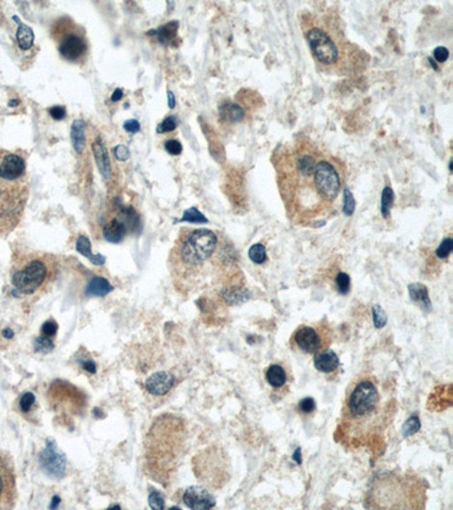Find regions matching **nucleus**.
<instances>
[{
	"label": "nucleus",
	"instance_id": "nucleus-1",
	"mask_svg": "<svg viewBox=\"0 0 453 510\" xmlns=\"http://www.w3.org/2000/svg\"><path fill=\"white\" fill-rule=\"evenodd\" d=\"M280 196L289 220L309 226L337 211L346 169L309 137L277 146L272 156Z\"/></svg>",
	"mask_w": 453,
	"mask_h": 510
},
{
	"label": "nucleus",
	"instance_id": "nucleus-2",
	"mask_svg": "<svg viewBox=\"0 0 453 510\" xmlns=\"http://www.w3.org/2000/svg\"><path fill=\"white\" fill-rule=\"evenodd\" d=\"M169 270L177 291L195 293L235 267L231 245L220 234L209 229L180 230L169 253Z\"/></svg>",
	"mask_w": 453,
	"mask_h": 510
},
{
	"label": "nucleus",
	"instance_id": "nucleus-3",
	"mask_svg": "<svg viewBox=\"0 0 453 510\" xmlns=\"http://www.w3.org/2000/svg\"><path fill=\"white\" fill-rule=\"evenodd\" d=\"M302 28L316 65L327 73L348 74L353 64V47L347 41L334 17L308 13Z\"/></svg>",
	"mask_w": 453,
	"mask_h": 510
},
{
	"label": "nucleus",
	"instance_id": "nucleus-4",
	"mask_svg": "<svg viewBox=\"0 0 453 510\" xmlns=\"http://www.w3.org/2000/svg\"><path fill=\"white\" fill-rule=\"evenodd\" d=\"M390 401H383L374 377L364 376L352 381L342 410L343 430L353 439L370 436L383 427Z\"/></svg>",
	"mask_w": 453,
	"mask_h": 510
},
{
	"label": "nucleus",
	"instance_id": "nucleus-5",
	"mask_svg": "<svg viewBox=\"0 0 453 510\" xmlns=\"http://www.w3.org/2000/svg\"><path fill=\"white\" fill-rule=\"evenodd\" d=\"M185 429L178 417L162 415L158 417L146 435V467L154 480L169 483L170 475L182 456Z\"/></svg>",
	"mask_w": 453,
	"mask_h": 510
},
{
	"label": "nucleus",
	"instance_id": "nucleus-6",
	"mask_svg": "<svg viewBox=\"0 0 453 510\" xmlns=\"http://www.w3.org/2000/svg\"><path fill=\"white\" fill-rule=\"evenodd\" d=\"M59 272L54 255L40 252H25L14 259L10 280L22 296H40L53 285Z\"/></svg>",
	"mask_w": 453,
	"mask_h": 510
},
{
	"label": "nucleus",
	"instance_id": "nucleus-7",
	"mask_svg": "<svg viewBox=\"0 0 453 510\" xmlns=\"http://www.w3.org/2000/svg\"><path fill=\"white\" fill-rule=\"evenodd\" d=\"M51 36L60 56L73 64H84L89 54L86 32L69 17H60L51 25Z\"/></svg>",
	"mask_w": 453,
	"mask_h": 510
},
{
	"label": "nucleus",
	"instance_id": "nucleus-8",
	"mask_svg": "<svg viewBox=\"0 0 453 510\" xmlns=\"http://www.w3.org/2000/svg\"><path fill=\"white\" fill-rule=\"evenodd\" d=\"M28 199L27 179H0V236L12 233L23 218Z\"/></svg>",
	"mask_w": 453,
	"mask_h": 510
},
{
	"label": "nucleus",
	"instance_id": "nucleus-9",
	"mask_svg": "<svg viewBox=\"0 0 453 510\" xmlns=\"http://www.w3.org/2000/svg\"><path fill=\"white\" fill-rule=\"evenodd\" d=\"M48 399L52 408L61 417L73 418L82 415L86 406L85 395L66 381H54L51 384Z\"/></svg>",
	"mask_w": 453,
	"mask_h": 510
},
{
	"label": "nucleus",
	"instance_id": "nucleus-10",
	"mask_svg": "<svg viewBox=\"0 0 453 510\" xmlns=\"http://www.w3.org/2000/svg\"><path fill=\"white\" fill-rule=\"evenodd\" d=\"M140 215L133 208L120 207L103 226V236L110 243H120L127 235L140 230Z\"/></svg>",
	"mask_w": 453,
	"mask_h": 510
},
{
	"label": "nucleus",
	"instance_id": "nucleus-11",
	"mask_svg": "<svg viewBox=\"0 0 453 510\" xmlns=\"http://www.w3.org/2000/svg\"><path fill=\"white\" fill-rule=\"evenodd\" d=\"M331 339L330 329L324 324L301 325L292 335V343L305 354H316L327 349Z\"/></svg>",
	"mask_w": 453,
	"mask_h": 510
},
{
	"label": "nucleus",
	"instance_id": "nucleus-12",
	"mask_svg": "<svg viewBox=\"0 0 453 510\" xmlns=\"http://www.w3.org/2000/svg\"><path fill=\"white\" fill-rule=\"evenodd\" d=\"M16 500V474L9 454L0 451V509H12Z\"/></svg>",
	"mask_w": 453,
	"mask_h": 510
},
{
	"label": "nucleus",
	"instance_id": "nucleus-13",
	"mask_svg": "<svg viewBox=\"0 0 453 510\" xmlns=\"http://www.w3.org/2000/svg\"><path fill=\"white\" fill-rule=\"evenodd\" d=\"M0 179L17 182L26 178V164L21 156L0 151Z\"/></svg>",
	"mask_w": 453,
	"mask_h": 510
},
{
	"label": "nucleus",
	"instance_id": "nucleus-14",
	"mask_svg": "<svg viewBox=\"0 0 453 510\" xmlns=\"http://www.w3.org/2000/svg\"><path fill=\"white\" fill-rule=\"evenodd\" d=\"M40 465L47 475L53 479H63L66 472V458L58 451L53 443L49 442L40 454Z\"/></svg>",
	"mask_w": 453,
	"mask_h": 510
},
{
	"label": "nucleus",
	"instance_id": "nucleus-15",
	"mask_svg": "<svg viewBox=\"0 0 453 510\" xmlns=\"http://www.w3.org/2000/svg\"><path fill=\"white\" fill-rule=\"evenodd\" d=\"M182 500L191 509H211L215 506L213 495L201 486L188 487L182 495Z\"/></svg>",
	"mask_w": 453,
	"mask_h": 510
},
{
	"label": "nucleus",
	"instance_id": "nucleus-16",
	"mask_svg": "<svg viewBox=\"0 0 453 510\" xmlns=\"http://www.w3.org/2000/svg\"><path fill=\"white\" fill-rule=\"evenodd\" d=\"M175 381V376L169 372H156L146 380L145 388L152 395L163 396L173 389Z\"/></svg>",
	"mask_w": 453,
	"mask_h": 510
},
{
	"label": "nucleus",
	"instance_id": "nucleus-17",
	"mask_svg": "<svg viewBox=\"0 0 453 510\" xmlns=\"http://www.w3.org/2000/svg\"><path fill=\"white\" fill-rule=\"evenodd\" d=\"M314 365H315L317 371L322 373H331L339 368L340 361L338 355L333 350L325 349L319 351L314 356Z\"/></svg>",
	"mask_w": 453,
	"mask_h": 510
},
{
	"label": "nucleus",
	"instance_id": "nucleus-18",
	"mask_svg": "<svg viewBox=\"0 0 453 510\" xmlns=\"http://www.w3.org/2000/svg\"><path fill=\"white\" fill-rule=\"evenodd\" d=\"M222 297L228 305H239L251 298L250 292L238 285H231L222 291Z\"/></svg>",
	"mask_w": 453,
	"mask_h": 510
},
{
	"label": "nucleus",
	"instance_id": "nucleus-19",
	"mask_svg": "<svg viewBox=\"0 0 453 510\" xmlns=\"http://www.w3.org/2000/svg\"><path fill=\"white\" fill-rule=\"evenodd\" d=\"M408 291L410 298L415 303H417L425 311L432 310V303H430L428 289H427L426 286L419 284V282H414V284L408 286Z\"/></svg>",
	"mask_w": 453,
	"mask_h": 510
},
{
	"label": "nucleus",
	"instance_id": "nucleus-20",
	"mask_svg": "<svg viewBox=\"0 0 453 510\" xmlns=\"http://www.w3.org/2000/svg\"><path fill=\"white\" fill-rule=\"evenodd\" d=\"M112 289L113 287L107 279L102 277H94L87 282L85 293L87 296L103 297L112 292Z\"/></svg>",
	"mask_w": 453,
	"mask_h": 510
},
{
	"label": "nucleus",
	"instance_id": "nucleus-21",
	"mask_svg": "<svg viewBox=\"0 0 453 510\" xmlns=\"http://www.w3.org/2000/svg\"><path fill=\"white\" fill-rule=\"evenodd\" d=\"M265 377L270 386L276 389L282 388L287 383L286 370L280 364L270 365L268 371L265 373Z\"/></svg>",
	"mask_w": 453,
	"mask_h": 510
},
{
	"label": "nucleus",
	"instance_id": "nucleus-22",
	"mask_svg": "<svg viewBox=\"0 0 453 510\" xmlns=\"http://www.w3.org/2000/svg\"><path fill=\"white\" fill-rule=\"evenodd\" d=\"M76 249H77V252L81 253L83 256L89 259L93 264H96V266H102V264H104L105 262L104 256H102L100 254H93L89 238L83 236V235L78 237L77 243H76Z\"/></svg>",
	"mask_w": 453,
	"mask_h": 510
},
{
	"label": "nucleus",
	"instance_id": "nucleus-23",
	"mask_svg": "<svg viewBox=\"0 0 453 510\" xmlns=\"http://www.w3.org/2000/svg\"><path fill=\"white\" fill-rule=\"evenodd\" d=\"M221 118L228 123H237L244 119L245 110L236 104H226L220 110Z\"/></svg>",
	"mask_w": 453,
	"mask_h": 510
},
{
	"label": "nucleus",
	"instance_id": "nucleus-24",
	"mask_svg": "<svg viewBox=\"0 0 453 510\" xmlns=\"http://www.w3.org/2000/svg\"><path fill=\"white\" fill-rule=\"evenodd\" d=\"M16 39H17L18 46H20L22 49L27 50L33 46V42H34V34H33V31L31 30V27H28L27 25L18 22Z\"/></svg>",
	"mask_w": 453,
	"mask_h": 510
},
{
	"label": "nucleus",
	"instance_id": "nucleus-25",
	"mask_svg": "<svg viewBox=\"0 0 453 510\" xmlns=\"http://www.w3.org/2000/svg\"><path fill=\"white\" fill-rule=\"evenodd\" d=\"M72 139L76 151L81 152L84 145H85V134H84V126L82 122H76L73 125Z\"/></svg>",
	"mask_w": 453,
	"mask_h": 510
},
{
	"label": "nucleus",
	"instance_id": "nucleus-26",
	"mask_svg": "<svg viewBox=\"0 0 453 510\" xmlns=\"http://www.w3.org/2000/svg\"><path fill=\"white\" fill-rule=\"evenodd\" d=\"M421 427H422V423H421V420H419V417L416 415L410 416L403 425V435L405 436V438H407V436L414 435L419 430H421Z\"/></svg>",
	"mask_w": 453,
	"mask_h": 510
},
{
	"label": "nucleus",
	"instance_id": "nucleus-27",
	"mask_svg": "<svg viewBox=\"0 0 453 510\" xmlns=\"http://www.w3.org/2000/svg\"><path fill=\"white\" fill-rule=\"evenodd\" d=\"M394 200V194L393 190L390 187H385L382 192V199H381V212L384 218H388L390 214V209L392 208Z\"/></svg>",
	"mask_w": 453,
	"mask_h": 510
},
{
	"label": "nucleus",
	"instance_id": "nucleus-28",
	"mask_svg": "<svg viewBox=\"0 0 453 510\" xmlns=\"http://www.w3.org/2000/svg\"><path fill=\"white\" fill-rule=\"evenodd\" d=\"M248 256L251 261L256 264H263L266 260V249L264 245L262 244H254L253 246L248 251Z\"/></svg>",
	"mask_w": 453,
	"mask_h": 510
},
{
	"label": "nucleus",
	"instance_id": "nucleus-29",
	"mask_svg": "<svg viewBox=\"0 0 453 510\" xmlns=\"http://www.w3.org/2000/svg\"><path fill=\"white\" fill-rule=\"evenodd\" d=\"M335 286L340 294L347 295L350 292V286H352L350 277L346 272H339L335 277Z\"/></svg>",
	"mask_w": 453,
	"mask_h": 510
},
{
	"label": "nucleus",
	"instance_id": "nucleus-30",
	"mask_svg": "<svg viewBox=\"0 0 453 510\" xmlns=\"http://www.w3.org/2000/svg\"><path fill=\"white\" fill-rule=\"evenodd\" d=\"M35 406V396L32 392H25L20 399V409L22 413H31Z\"/></svg>",
	"mask_w": 453,
	"mask_h": 510
},
{
	"label": "nucleus",
	"instance_id": "nucleus-31",
	"mask_svg": "<svg viewBox=\"0 0 453 510\" xmlns=\"http://www.w3.org/2000/svg\"><path fill=\"white\" fill-rule=\"evenodd\" d=\"M53 346H54L53 339L46 338V337H42V336H39L38 338L35 339V343H34L35 351H38V353H42V354L49 353V351L53 349Z\"/></svg>",
	"mask_w": 453,
	"mask_h": 510
},
{
	"label": "nucleus",
	"instance_id": "nucleus-32",
	"mask_svg": "<svg viewBox=\"0 0 453 510\" xmlns=\"http://www.w3.org/2000/svg\"><path fill=\"white\" fill-rule=\"evenodd\" d=\"M176 30H177V23H170L153 33H158L160 41L167 42V41H170L171 39H174L173 36H176Z\"/></svg>",
	"mask_w": 453,
	"mask_h": 510
},
{
	"label": "nucleus",
	"instance_id": "nucleus-33",
	"mask_svg": "<svg viewBox=\"0 0 453 510\" xmlns=\"http://www.w3.org/2000/svg\"><path fill=\"white\" fill-rule=\"evenodd\" d=\"M181 221L204 223V222H207V219L202 214H201V212L197 210L196 208H191V209H188V210L185 211Z\"/></svg>",
	"mask_w": 453,
	"mask_h": 510
},
{
	"label": "nucleus",
	"instance_id": "nucleus-34",
	"mask_svg": "<svg viewBox=\"0 0 453 510\" xmlns=\"http://www.w3.org/2000/svg\"><path fill=\"white\" fill-rule=\"evenodd\" d=\"M58 331V324L54 320H48L42 324L41 330H40V336L46 337L49 339H54Z\"/></svg>",
	"mask_w": 453,
	"mask_h": 510
},
{
	"label": "nucleus",
	"instance_id": "nucleus-35",
	"mask_svg": "<svg viewBox=\"0 0 453 510\" xmlns=\"http://www.w3.org/2000/svg\"><path fill=\"white\" fill-rule=\"evenodd\" d=\"M386 321H388V319H386V314L382 307L379 305L373 307V322H374L375 328H383L386 324Z\"/></svg>",
	"mask_w": 453,
	"mask_h": 510
},
{
	"label": "nucleus",
	"instance_id": "nucleus-36",
	"mask_svg": "<svg viewBox=\"0 0 453 510\" xmlns=\"http://www.w3.org/2000/svg\"><path fill=\"white\" fill-rule=\"evenodd\" d=\"M343 200H345L343 212H345L346 215H352L353 211H355V199H353L352 192L347 187L343 189Z\"/></svg>",
	"mask_w": 453,
	"mask_h": 510
},
{
	"label": "nucleus",
	"instance_id": "nucleus-37",
	"mask_svg": "<svg viewBox=\"0 0 453 510\" xmlns=\"http://www.w3.org/2000/svg\"><path fill=\"white\" fill-rule=\"evenodd\" d=\"M453 248V242L450 237L445 238L440 246L436 249V256L440 259H447L451 254Z\"/></svg>",
	"mask_w": 453,
	"mask_h": 510
},
{
	"label": "nucleus",
	"instance_id": "nucleus-38",
	"mask_svg": "<svg viewBox=\"0 0 453 510\" xmlns=\"http://www.w3.org/2000/svg\"><path fill=\"white\" fill-rule=\"evenodd\" d=\"M316 408V403L312 397H305L298 403V410L302 414H310Z\"/></svg>",
	"mask_w": 453,
	"mask_h": 510
},
{
	"label": "nucleus",
	"instance_id": "nucleus-39",
	"mask_svg": "<svg viewBox=\"0 0 453 510\" xmlns=\"http://www.w3.org/2000/svg\"><path fill=\"white\" fill-rule=\"evenodd\" d=\"M149 505L152 509H163L164 499L158 491H152L149 497Z\"/></svg>",
	"mask_w": 453,
	"mask_h": 510
},
{
	"label": "nucleus",
	"instance_id": "nucleus-40",
	"mask_svg": "<svg viewBox=\"0 0 453 510\" xmlns=\"http://www.w3.org/2000/svg\"><path fill=\"white\" fill-rule=\"evenodd\" d=\"M164 148H166L167 152L170 153L171 156H178L180 155L182 151L181 143L177 141V139H168V141L164 143Z\"/></svg>",
	"mask_w": 453,
	"mask_h": 510
},
{
	"label": "nucleus",
	"instance_id": "nucleus-41",
	"mask_svg": "<svg viewBox=\"0 0 453 510\" xmlns=\"http://www.w3.org/2000/svg\"><path fill=\"white\" fill-rule=\"evenodd\" d=\"M177 127V120L175 117H167L163 122L159 125L158 133H167L174 131Z\"/></svg>",
	"mask_w": 453,
	"mask_h": 510
},
{
	"label": "nucleus",
	"instance_id": "nucleus-42",
	"mask_svg": "<svg viewBox=\"0 0 453 510\" xmlns=\"http://www.w3.org/2000/svg\"><path fill=\"white\" fill-rule=\"evenodd\" d=\"M449 54H449V50L445 47H437L436 49L434 50V58H435L438 62L447 61Z\"/></svg>",
	"mask_w": 453,
	"mask_h": 510
},
{
	"label": "nucleus",
	"instance_id": "nucleus-43",
	"mask_svg": "<svg viewBox=\"0 0 453 510\" xmlns=\"http://www.w3.org/2000/svg\"><path fill=\"white\" fill-rule=\"evenodd\" d=\"M49 112L51 117L56 120H61L66 117V109L64 107H60V106L52 107L49 110Z\"/></svg>",
	"mask_w": 453,
	"mask_h": 510
},
{
	"label": "nucleus",
	"instance_id": "nucleus-44",
	"mask_svg": "<svg viewBox=\"0 0 453 510\" xmlns=\"http://www.w3.org/2000/svg\"><path fill=\"white\" fill-rule=\"evenodd\" d=\"M115 156L117 159L119 160H126L129 157V151L126 146L124 145H118L115 149Z\"/></svg>",
	"mask_w": 453,
	"mask_h": 510
},
{
	"label": "nucleus",
	"instance_id": "nucleus-45",
	"mask_svg": "<svg viewBox=\"0 0 453 510\" xmlns=\"http://www.w3.org/2000/svg\"><path fill=\"white\" fill-rule=\"evenodd\" d=\"M124 127H125V130L127 132H129V133H137L141 128L140 123L135 119H130L128 122H126L124 124Z\"/></svg>",
	"mask_w": 453,
	"mask_h": 510
},
{
	"label": "nucleus",
	"instance_id": "nucleus-46",
	"mask_svg": "<svg viewBox=\"0 0 453 510\" xmlns=\"http://www.w3.org/2000/svg\"><path fill=\"white\" fill-rule=\"evenodd\" d=\"M82 366H83V369L85 370L86 372H89L91 374H96L97 373L96 363H94L93 361H91V359H87V361H83L82 362Z\"/></svg>",
	"mask_w": 453,
	"mask_h": 510
},
{
	"label": "nucleus",
	"instance_id": "nucleus-47",
	"mask_svg": "<svg viewBox=\"0 0 453 510\" xmlns=\"http://www.w3.org/2000/svg\"><path fill=\"white\" fill-rule=\"evenodd\" d=\"M292 459H294L296 463H297V465H301L302 464V449L301 447H298V448H296L294 455H292Z\"/></svg>",
	"mask_w": 453,
	"mask_h": 510
},
{
	"label": "nucleus",
	"instance_id": "nucleus-48",
	"mask_svg": "<svg viewBox=\"0 0 453 510\" xmlns=\"http://www.w3.org/2000/svg\"><path fill=\"white\" fill-rule=\"evenodd\" d=\"M122 97H123L122 90L118 89V90H116L115 92H113L112 97H111V100L112 101H118V100H120V99H122Z\"/></svg>",
	"mask_w": 453,
	"mask_h": 510
},
{
	"label": "nucleus",
	"instance_id": "nucleus-49",
	"mask_svg": "<svg viewBox=\"0 0 453 510\" xmlns=\"http://www.w3.org/2000/svg\"><path fill=\"white\" fill-rule=\"evenodd\" d=\"M2 336L5 337V338H7V339L13 338V337H14V332H13V330H12V329H9V328H6V329L3 330V331H2Z\"/></svg>",
	"mask_w": 453,
	"mask_h": 510
},
{
	"label": "nucleus",
	"instance_id": "nucleus-50",
	"mask_svg": "<svg viewBox=\"0 0 453 510\" xmlns=\"http://www.w3.org/2000/svg\"><path fill=\"white\" fill-rule=\"evenodd\" d=\"M168 97L170 98L169 107H170V108H174V107H175V97H174L173 92H170V91H169V92H168Z\"/></svg>",
	"mask_w": 453,
	"mask_h": 510
},
{
	"label": "nucleus",
	"instance_id": "nucleus-51",
	"mask_svg": "<svg viewBox=\"0 0 453 510\" xmlns=\"http://www.w3.org/2000/svg\"><path fill=\"white\" fill-rule=\"evenodd\" d=\"M53 500H54V501H53V505H51V506H50L51 508H56V507H57V505L59 504V502H60L59 498H57V497H54V498H53Z\"/></svg>",
	"mask_w": 453,
	"mask_h": 510
}]
</instances>
